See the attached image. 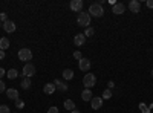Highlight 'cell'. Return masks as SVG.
I'll return each mask as SVG.
<instances>
[{
    "mask_svg": "<svg viewBox=\"0 0 153 113\" xmlns=\"http://www.w3.org/2000/svg\"><path fill=\"white\" fill-rule=\"evenodd\" d=\"M6 96L9 99H12V101H17V99H19V92L11 87V89H6Z\"/></svg>",
    "mask_w": 153,
    "mask_h": 113,
    "instance_id": "14",
    "label": "cell"
},
{
    "mask_svg": "<svg viewBox=\"0 0 153 113\" xmlns=\"http://www.w3.org/2000/svg\"><path fill=\"white\" fill-rule=\"evenodd\" d=\"M5 58V51H0V60Z\"/></svg>",
    "mask_w": 153,
    "mask_h": 113,
    "instance_id": "34",
    "label": "cell"
},
{
    "mask_svg": "<svg viewBox=\"0 0 153 113\" xmlns=\"http://www.w3.org/2000/svg\"><path fill=\"white\" fill-rule=\"evenodd\" d=\"M55 90H57V87H55V84H52V83H48V84H45V87H43V92H45L46 95H52Z\"/></svg>",
    "mask_w": 153,
    "mask_h": 113,
    "instance_id": "13",
    "label": "cell"
},
{
    "mask_svg": "<svg viewBox=\"0 0 153 113\" xmlns=\"http://www.w3.org/2000/svg\"><path fill=\"white\" fill-rule=\"evenodd\" d=\"M107 86H109V89L112 90V89H113V86H115V84H113V81H109V84H107Z\"/></svg>",
    "mask_w": 153,
    "mask_h": 113,
    "instance_id": "33",
    "label": "cell"
},
{
    "mask_svg": "<svg viewBox=\"0 0 153 113\" xmlns=\"http://www.w3.org/2000/svg\"><path fill=\"white\" fill-rule=\"evenodd\" d=\"M124 11H126V6L123 3H115L112 6V12H113V14H117V16H121Z\"/></svg>",
    "mask_w": 153,
    "mask_h": 113,
    "instance_id": "11",
    "label": "cell"
},
{
    "mask_svg": "<svg viewBox=\"0 0 153 113\" xmlns=\"http://www.w3.org/2000/svg\"><path fill=\"white\" fill-rule=\"evenodd\" d=\"M54 84H55V87H57V89H58L60 92H66V90H68V86H66L65 83H63L61 80H55V81H54Z\"/></svg>",
    "mask_w": 153,
    "mask_h": 113,
    "instance_id": "15",
    "label": "cell"
},
{
    "mask_svg": "<svg viewBox=\"0 0 153 113\" xmlns=\"http://www.w3.org/2000/svg\"><path fill=\"white\" fill-rule=\"evenodd\" d=\"M74 43H75V46H83V44L86 43L84 34H76V35L74 37Z\"/></svg>",
    "mask_w": 153,
    "mask_h": 113,
    "instance_id": "12",
    "label": "cell"
},
{
    "mask_svg": "<svg viewBox=\"0 0 153 113\" xmlns=\"http://www.w3.org/2000/svg\"><path fill=\"white\" fill-rule=\"evenodd\" d=\"M94 34H95V29H94V28H91V26L86 28V31H84V37H92Z\"/></svg>",
    "mask_w": 153,
    "mask_h": 113,
    "instance_id": "22",
    "label": "cell"
},
{
    "mask_svg": "<svg viewBox=\"0 0 153 113\" xmlns=\"http://www.w3.org/2000/svg\"><path fill=\"white\" fill-rule=\"evenodd\" d=\"M104 9L101 6V3H92L89 6V16L91 17H103Z\"/></svg>",
    "mask_w": 153,
    "mask_h": 113,
    "instance_id": "1",
    "label": "cell"
},
{
    "mask_svg": "<svg viewBox=\"0 0 153 113\" xmlns=\"http://www.w3.org/2000/svg\"><path fill=\"white\" fill-rule=\"evenodd\" d=\"M71 113H80L78 110H74V112H71Z\"/></svg>",
    "mask_w": 153,
    "mask_h": 113,
    "instance_id": "35",
    "label": "cell"
},
{
    "mask_svg": "<svg viewBox=\"0 0 153 113\" xmlns=\"http://www.w3.org/2000/svg\"><path fill=\"white\" fill-rule=\"evenodd\" d=\"M29 87H31V80H29V78H23V81H22V89L28 90Z\"/></svg>",
    "mask_w": 153,
    "mask_h": 113,
    "instance_id": "21",
    "label": "cell"
},
{
    "mask_svg": "<svg viewBox=\"0 0 153 113\" xmlns=\"http://www.w3.org/2000/svg\"><path fill=\"white\" fill-rule=\"evenodd\" d=\"M48 113H58V109H57V107H51V109L48 110Z\"/></svg>",
    "mask_w": 153,
    "mask_h": 113,
    "instance_id": "30",
    "label": "cell"
},
{
    "mask_svg": "<svg viewBox=\"0 0 153 113\" xmlns=\"http://www.w3.org/2000/svg\"><path fill=\"white\" fill-rule=\"evenodd\" d=\"M152 77H153V70H152Z\"/></svg>",
    "mask_w": 153,
    "mask_h": 113,
    "instance_id": "37",
    "label": "cell"
},
{
    "mask_svg": "<svg viewBox=\"0 0 153 113\" xmlns=\"http://www.w3.org/2000/svg\"><path fill=\"white\" fill-rule=\"evenodd\" d=\"M3 92H6V86L2 80H0V93H3Z\"/></svg>",
    "mask_w": 153,
    "mask_h": 113,
    "instance_id": "27",
    "label": "cell"
},
{
    "mask_svg": "<svg viewBox=\"0 0 153 113\" xmlns=\"http://www.w3.org/2000/svg\"><path fill=\"white\" fill-rule=\"evenodd\" d=\"M97 83V77L94 73H86L84 78H83V86H86V89H91V87H94Z\"/></svg>",
    "mask_w": 153,
    "mask_h": 113,
    "instance_id": "3",
    "label": "cell"
},
{
    "mask_svg": "<svg viewBox=\"0 0 153 113\" xmlns=\"http://www.w3.org/2000/svg\"><path fill=\"white\" fill-rule=\"evenodd\" d=\"M17 75H19V72H17L16 69H11V70L6 72V77H8L9 80H16V78H17Z\"/></svg>",
    "mask_w": 153,
    "mask_h": 113,
    "instance_id": "20",
    "label": "cell"
},
{
    "mask_svg": "<svg viewBox=\"0 0 153 113\" xmlns=\"http://www.w3.org/2000/svg\"><path fill=\"white\" fill-rule=\"evenodd\" d=\"M81 98H83V101H91V99L94 98V95H92L91 89H84V90H83V93H81Z\"/></svg>",
    "mask_w": 153,
    "mask_h": 113,
    "instance_id": "16",
    "label": "cell"
},
{
    "mask_svg": "<svg viewBox=\"0 0 153 113\" xmlns=\"http://www.w3.org/2000/svg\"><path fill=\"white\" fill-rule=\"evenodd\" d=\"M110 98H112V90L110 89H106L103 92V99H110Z\"/></svg>",
    "mask_w": 153,
    "mask_h": 113,
    "instance_id": "23",
    "label": "cell"
},
{
    "mask_svg": "<svg viewBox=\"0 0 153 113\" xmlns=\"http://www.w3.org/2000/svg\"><path fill=\"white\" fill-rule=\"evenodd\" d=\"M16 28H17V26H16V23H14V21H11V20H6V21L3 23V29H5L8 34L14 32V31H16Z\"/></svg>",
    "mask_w": 153,
    "mask_h": 113,
    "instance_id": "10",
    "label": "cell"
},
{
    "mask_svg": "<svg viewBox=\"0 0 153 113\" xmlns=\"http://www.w3.org/2000/svg\"><path fill=\"white\" fill-rule=\"evenodd\" d=\"M103 101H104V99L103 98H92L91 99V107L94 109V110H98V109H101V106H103Z\"/></svg>",
    "mask_w": 153,
    "mask_h": 113,
    "instance_id": "9",
    "label": "cell"
},
{
    "mask_svg": "<svg viewBox=\"0 0 153 113\" xmlns=\"http://www.w3.org/2000/svg\"><path fill=\"white\" fill-rule=\"evenodd\" d=\"M69 6H71V9H72V11L80 12V11L83 9V0H72Z\"/></svg>",
    "mask_w": 153,
    "mask_h": 113,
    "instance_id": "8",
    "label": "cell"
},
{
    "mask_svg": "<svg viewBox=\"0 0 153 113\" xmlns=\"http://www.w3.org/2000/svg\"><path fill=\"white\" fill-rule=\"evenodd\" d=\"M63 78L65 80H72L74 78V70L72 69H65L63 70Z\"/></svg>",
    "mask_w": 153,
    "mask_h": 113,
    "instance_id": "19",
    "label": "cell"
},
{
    "mask_svg": "<svg viewBox=\"0 0 153 113\" xmlns=\"http://www.w3.org/2000/svg\"><path fill=\"white\" fill-rule=\"evenodd\" d=\"M78 67L83 72H89V69H91V61H89V58H81L78 61Z\"/></svg>",
    "mask_w": 153,
    "mask_h": 113,
    "instance_id": "6",
    "label": "cell"
},
{
    "mask_svg": "<svg viewBox=\"0 0 153 113\" xmlns=\"http://www.w3.org/2000/svg\"><path fill=\"white\" fill-rule=\"evenodd\" d=\"M34 73H35V66L31 64V63H26V64L23 66V77L25 78H31Z\"/></svg>",
    "mask_w": 153,
    "mask_h": 113,
    "instance_id": "5",
    "label": "cell"
},
{
    "mask_svg": "<svg viewBox=\"0 0 153 113\" xmlns=\"http://www.w3.org/2000/svg\"><path fill=\"white\" fill-rule=\"evenodd\" d=\"M8 47H9V40L6 37H2V38H0V51H5Z\"/></svg>",
    "mask_w": 153,
    "mask_h": 113,
    "instance_id": "17",
    "label": "cell"
},
{
    "mask_svg": "<svg viewBox=\"0 0 153 113\" xmlns=\"http://www.w3.org/2000/svg\"><path fill=\"white\" fill-rule=\"evenodd\" d=\"M16 106H17L19 109H23V106H25V103L22 101V99H17V101H16Z\"/></svg>",
    "mask_w": 153,
    "mask_h": 113,
    "instance_id": "28",
    "label": "cell"
},
{
    "mask_svg": "<svg viewBox=\"0 0 153 113\" xmlns=\"http://www.w3.org/2000/svg\"><path fill=\"white\" fill-rule=\"evenodd\" d=\"M2 26H3V24H2V21H0V28H2Z\"/></svg>",
    "mask_w": 153,
    "mask_h": 113,
    "instance_id": "36",
    "label": "cell"
},
{
    "mask_svg": "<svg viewBox=\"0 0 153 113\" xmlns=\"http://www.w3.org/2000/svg\"><path fill=\"white\" fill-rule=\"evenodd\" d=\"M0 113H11L9 112V107L5 106V104H2V106H0Z\"/></svg>",
    "mask_w": 153,
    "mask_h": 113,
    "instance_id": "25",
    "label": "cell"
},
{
    "mask_svg": "<svg viewBox=\"0 0 153 113\" xmlns=\"http://www.w3.org/2000/svg\"><path fill=\"white\" fill-rule=\"evenodd\" d=\"M19 60L20 61H31L32 60V51L28 47H23L19 51Z\"/></svg>",
    "mask_w": 153,
    "mask_h": 113,
    "instance_id": "4",
    "label": "cell"
},
{
    "mask_svg": "<svg viewBox=\"0 0 153 113\" xmlns=\"http://www.w3.org/2000/svg\"><path fill=\"white\" fill-rule=\"evenodd\" d=\"M80 26L83 28H89V24H91V16L87 14V12H80L78 14V18H76Z\"/></svg>",
    "mask_w": 153,
    "mask_h": 113,
    "instance_id": "2",
    "label": "cell"
},
{
    "mask_svg": "<svg viewBox=\"0 0 153 113\" xmlns=\"http://www.w3.org/2000/svg\"><path fill=\"white\" fill-rule=\"evenodd\" d=\"M74 58L80 61V60L83 58V55H81V52H80V51H75V52H74Z\"/></svg>",
    "mask_w": 153,
    "mask_h": 113,
    "instance_id": "26",
    "label": "cell"
},
{
    "mask_svg": "<svg viewBox=\"0 0 153 113\" xmlns=\"http://www.w3.org/2000/svg\"><path fill=\"white\" fill-rule=\"evenodd\" d=\"M146 5H147V8H153V0H147V2H146Z\"/></svg>",
    "mask_w": 153,
    "mask_h": 113,
    "instance_id": "32",
    "label": "cell"
},
{
    "mask_svg": "<svg viewBox=\"0 0 153 113\" xmlns=\"http://www.w3.org/2000/svg\"><path fill=\"white\" fill-rule=\"evenodd\" d=\"M6 20H8V17H6V14H5V12H2V14H0V21H3V23H5Z\"/></svg>",
    "mask_w": 153,
    "mask_h": 113,
    "instance_id": "29",
    "label": "cell"
},
{
    "mask_svg": "<svg viewBox=\"0 0 153 113\" xmlns=\"http://www.w3.org/2000/svg\"><path fill=\"white\" fill-rule=\"evenodd\" d=\"M63 104H65V109H66V110H71V112L75 110V103L72 101V99H66Z\"/></svg>",
    "mask_w": 153,
    "mask_h": 113,
    "instance_id": "18",
    "label": "cell"
},
{
    "mask_svg": "<svg viewBox=\"0 0 153 113\" xmlns=\"http://www.w3.org/2000/svg\"><path fill=\"white\" fill-rule=\"evenodd\" d=\"M3 75H6V70H5L3 67H0V80L3 78Z\"/></svg>",
    "mask_w": 153,
    "mask_h": 113,
    "instance_id": "31",
    "label": "cell"
},
{
    "mask_svg": "<svg viewBox=\"0 0 153 113\" xmlns=\"http://www.w3.org/2000/svg\"><path fill=\"white\" fill-rule=\"evenodd\" d=\"M139 109H141V112L143 113H150V109L144 104V103H141V104H139Z\"/></svg>",
    "mask_w": 153,
    "mask_h": 113,
    "instance_id": "24",
    "label": "cell"
},
{
    "mask_svg": "<svg viewBox=\"0 0 153 113\" xmlns=\"http://www.w3.org/2000/svg\"><path fill=\"white\" fill-rule=\"evenodd\" d=\"M129 9H130V12H133V14H138V12L141 11V3H139L138 0H132V2L129 3Z\"/></svg>",
    "mask_w": 153,
    "mask_h": 113,
    "instance_id": "7",
    "label": "cell"
}]
</instances>
